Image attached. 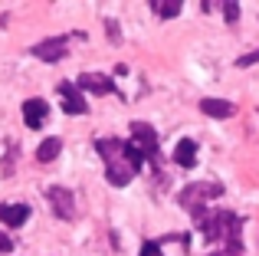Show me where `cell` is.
Wrapping results in <instances>:
<instances>
[{
	"mask_svg": "<svg viewBox=\"0 0 259 256\" xmlns=\"http://www.w3.org/2000/svg\"><path fill=\"white\" fill-rule=\"evenodd\" d=\"M194 224L200 227V233L210 240V243H223V250L243 253V240H240V230H243V217H236L233 210H200L194 214Z\"/></svg>",
	"mask_w": 259,
	"mask_h": 256,
	"instance_id": "cell-1",
	"label": "cell"
},
{
	"mask_svg": "<svg viewBox=\"0 0 259 256\" xmlns=\"http://www.w3.org/2000/svg\"><path fill=\"white\" fill-rule=\"evenodd\" d=\"M220 194H223V187L217 184V181H197V184H187L181 191L177 204L190 214H200V210H207V200H217Z\"/></svg>",
	"mask_w": 259,
	"mask_h": 256,
	"instance_id": "cell-2",
	"label": "cell"
},
{
	"mask_svg": "<svg viewBox=\"0 0 259 256\" xmlns=\"http://www.w3.org/2000/svg\"><path fill=\"white\" fill-rule=\"evenodd\" d=\"M132 141L145 151V158L154 167H161V145H158V132L148 122H132Z\"/></svg>",
	"mask_w": 259,
	"mask_h": 256,
	"instance_id": "cell-3",
	"label": "cell"
},
{
	"mask_svg": "<svg viewBox=\"0 0 259 256\" xmlns=\"http://www.w3.org/2000/svg\"><path fill=\"white\" fill-rule=\"evenodd\" d=\"M46 200H50V210L56 214L59 220H76V194L69 191V187H56L53 184L50 191H46Z\"/></svg>",
	"mask_w": 259,
	"mask_h": 256,
	"instance_id": "cell-4",
	"label": "cell"
},
{
	"mask_svg": "<svg viewBox=\"0 0 259 256\" xmlns=\"http://www.w3.org/2000/svg\"><path fill=\"white\" fill-rule=\"evenodd\" d=\"M30 53H33L36 59H43V63H59V59H66V53H69V36L43 39V43H36Z\"/></svg>",
	"mask_w": 259,
	"mask_h": 256,
	"instance_id": "cell-5",
	"label": "cell"
},
{
	"mask_svg": "<svg viewBox=\"0 0 259 256\" xmlns=\"http://www.w3.org/2000/svg\"><path fill=\"white\" fill-rule=\"evenodd\" d=\"M56 92H59V99H63V112H66V115H85V112H89L85 96H82V89H79V86L59 82Z\"/></svg>",
	"mask_w": 259,
	"mask_h": 256,
	"instance_id": "cell-6",
	"label": "cell"
},
{
	"mask_svg": "<svg viewBox=\"0 0 259 256\" xmlns=\"http://www.w3.org/2000/svg\"><path fill=\"white\" fill-rule=\"evenodd\" d=\"M79 86H82V92H95V96H105V92L121 96L118 86H115L112 79L105 76V72H82V76H79Z\"/></svg>",
	"mask_w": 259,
	"mask_h": 256,
	"instance_id": "cell-7",
	"label": "cell"
},
{
	"mask_svg": "<svg viewBox=\"0 0 259 256\" xmlns=\"http://www.w3.org/2000/svg\"><path fill=\"white\" fill-rule=\"evenodd\" d=\"M46 115H50V105H46L43 99H26V102H23V122H26V128H43Z\"/></svg>",
	"mask_w": 259,
	"mask_h": 256,
	"instance_id": "cell-8",
	"label": "cell"
},
{
	"mask_svg": "<svg viewBox=\"0 0 259 256\" xmlns=\"http://www.w3.org/2000/svg\"><path fill=\"white\" fill-rule=\"evenodd\" d=\"M105 178H108V184H115V187H125V184H132V178H135V167L128 164L125 158H121V161H112V164H105Z\"/></svg>",
	"mask_w": 259,
	"mask_h": 256,
	"instance_id": "cell-9",
	"label": "cell"
},
{
	"mask_svg": "<svg viewBox=\"0 0 259 256\" xmlns=\"http://www.w3.org/2000/svg\"><path fill=\"white\" fill-rule=\"evenodd\" d=\"M26 217H33L30 204H0V220L7 227H23Z\"/></svg>",
	"mask_w": 259,
	"mask_h": 256,
	"instance_id": "cell-10",
	"label": "cell"
},
{
	"mask_svg": "<svg viewBox=\"0 0 259 256\" xmlns=\"http://www.w3.org/2000/svg\"><path fill=\"white\" fill-rule=\"evenodd\" d=\"M95 151L105 158V164H112V161L125 158V141H121V138H99V141H95Z\"/></svg>",
	"mask_w": 259,
	"mask_h": 256,
	"instance_id": "cell-11",
	"label": "cell"
},
{
	"mask_svg": "<svg viewBox=\"0 0 259 256\" xmlns=\"http://www.w3.org/2000/svg\"><path fill=\"white\" fill-rule=\"evenodd\" d=\"M200 112L210 118H230L236 112V105L227 102V99H200Z\"/></svg>",
	"mask_w": 259,
	"mask_h": 256,
	"instance_id": "cell-12",
	"label": "cell"
},
{
	"mask_svg": "<svg viewBox=\"0 0 259 256\" xmlns=\"http://www.w3.org/2000/svg\"><path fill=\"white\" fill-rule=\"evenodd\" d=\"M174 164H181V167H194L197 164V141L194 138H184L181 145L174 148Z\"/></svg>",
	"mask_w": 259,
	"mask_h": 256,
	"instance_id": "cell-13",
	"label": "cell"
},
{
	"mask_svg": "<svg viewBox=\"0 0 259 256\" xmlns=\"http://www.w3.org/2000/svg\"><path fill=\"white\" fill-rule=\"evenodd\" d=\"M59 151H63V141L59 138H43V145L36 148V161H56L59 158Z\"/></svg>",
	"mask_w": 259,
	"mask_h": 256,
	"instance_id": "cell-14",
	"label": "cell"
},
{
	"mask_svg": "<svg viewBox=\"0 0 259 256\" xmlns=\"http://www.w3.org/2000/svg\"><path fill=\"white\" fill-rule=\"evenodd\" d=\"M181 0H151V10L158 13V17H164V20H171V17H177L181 13Z\"/></svg>",
	"mask_w": 259,
	"mask_h": 256,
	"instance_id": "cell-15",
	"label": "cell"
},
{
	"mask_svg": "<svg viewBox=\"0 0 259 256\" xmlns=\"http://www.w3.org/2000/svg\"><path fill=\"white\" fill-rule=\"evenodd\" d=\"M125 161L135 167V174H138V171H141V164H145V151H141L135 141H125Z\"/></svg>",
	"mask_w": 259,
	"mask_h": 256,
	"instance_id": "cell-16",
	"label": "cell"
},
{
	"mask_svg": "<svg viewBox=\"0 0 259 256\" xmlns=\"http://www.w3.org/2000/svg\"><path fill=\"white\" fill-rule=\"evenodd\" d=\"M223 7V20H227V23H236V20H240V4H236V0H227V4H220Z\"/></svg>",
	"mask_w": 259,
	"mask_h": 256,
	"instance_id": "cell-17",
	"label": "cell"
},
{
	"mask_svg": "<svg viewBox=\"0 0 259 256\" xmlns=\"http://www.w3.org/2000/svg\"><path fill=\"white\" fill-rule=\"evenodd\" d=\"M138 256H164L161 253V240H145V246H141Z\"/></svg>",
	"mask_w": 259,
	"mask_h": 256,
	"instance_id": "cell-18",
	"label": "cell"
},
{
	"mask_svg": "<svg viewBox=\"0 0 259 256\" xmlns=\"http://www.w3.org/2000/svg\"><path fill=\"white\" fill-rule=\"evenodd\" d=\"M105 33H108V39H112L115 46L121 43V33H118V23H115V20H105Z\"/></svg>",
	"mask_w": 259,
	"mask_h": 256,
	"instance_id": "cell-19",
	"label": "cell"
},
{
	"mask_svg": "<svg viewBox=\"0 0 259 256\" xmlns=\"http://www.w3.org/2000/svg\"><path fill=\"white\" fill-rule=\"evenodd\" d=\"M253 63H259V50H256V53H246V56L236 59V66H243V69H246V66H253Z\"/></svg>",
	"mask_w": 259,
	"mask_h": 256,
	"instance_id": "cell-20",
	"label": "cell"
},
{
	"mask_svg": "<svg viewBox=\"0 0 259 256\" xmlns=\"http://www.w3.org/2000/svg\"><path fill=\"white\" fill-rule=\"evenodd\" d=\"M10 250H13V240L7 233H0V253H10Z\"/></svg>",
	"mask_w": 259,
	"mask_h": 256,
	"instance_id": "cell-21",
	"label": "cell"
},
{
	"mask_svg": "<svg viewBox=\"0 0 259 256\" xmlns=\"http://www.w3.org/2000/svg\"><path fill=\"white\" fill-rule=\"evenodd\" d=\"M207 256H236V253H230V250H223V246H220V250H210Z\"/></svg>",
	"mask_w": 259,
	"mask_h": 256,
	"instance_id": "cell-22",
	"label": "cell"
}]
</instances>
